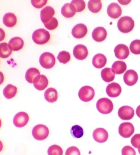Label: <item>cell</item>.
<instances>
[{"mask_svg":"<svg viewBox=\"0 0 140 155\" xmlns=\"http://www.w3.org/2000/svg\"><path fill=\"white\" fill-rule=\"evenodd\" d=\"M73 54L77 60H84L87 58L88 55V51L85 45L79 44L74 48Z\"/></svg>","mask_w":140,"mask_h":155,"instance_id":"13","label":"cell"},{"mask_svg":"<svg viewBox=\"0 0 140 155\" xmlns=\"http://www.w3.org/2000/svg\"><path fill=\"white\" fill-rule=\"evenodd\" d=\"M96 107L99 112L103 114L111 113L113 109L112 101L107 98H102L98 100Z\"/></svg>","mask_w":140,"mask_h":155,"instance_id":"3","label":"cell"},{"mask_svg":"<svg viewBox=\"0 0 140 155\" xmlns=\"http://www.w3.org/2000/svg\"><path fill=\"white\" fill-rule=\"evenodd\" d=\"M12 49L11 45L6 43L0 44V57L2 58H8L12 54Z\"/></svg>","mask_w":140,"mask_h":155,"instance_id":"26","label":"cell"},{"mask_svg":"<svg viewBox=\"0 0 140 155\" xmlns=\"http://www.w3.org/2000/svg\"><path fill=\"white\" fill-rule=\"evenodd\" d=\"M70 58L71 57L69 52L65 51L59 52L57 57V59L59 60V62L64 64H65L69 62Z\"/></svg>","mask_w":140,"mask_h":155,"instance_id":"33","label":"cell"},{"mask_svg":"<svg viewBox=\"0 0 140 155\" xmlns=\"http://www.w3.org/2000/svg\"><path fill=\"white\" fill-rule=\"evenodd\" d=\"M131 2V1H118L119 3L123 5H127Z\"/></svg>","mask_w":140,"mask_h":155,"instance_id":"41","label":"cell"},{"mask_svg":"<svg viewBox=\"0 0 140 155\" xmlns=\"http://www.w3.org/2000/svg\"><path fill=\"white\" fill-rule=\"evenodd\" d=\"M124 82L128 86H132L137 83L138 75L135 71L128 70L125 73L123 76Z\"/></svg>","mask_w":140,"mask_h":155,"instance_id":"10","label":"cell"},{"mask_svg":"<svg viewBox=\"0 0 140 155\" xmlns=\"http://www.w3.org/2000/svg\"><path fill=\"white\" fill-rule=\"evenodd\" d=\"M1 30V40L0 41H2L3 39H4L5 38V35L4 31H3V30L1 28L0 29Z\"/></svg>","mask_w":140,"mask_h":155,"instance_id":"42","label":"cell"},{"mask_svg":"<svg viewBox=\"0 0 140 155\" xmlns=\"http://www.w3.org/2000/svg\"><path fill=\"white\" fill-rule=\"evenodd\" d=\"M115 54L119 60H125L128 58L129 54V50L127 45L124 44H119L115 47Z\"/></svg>","mask_w":140,"mask_h":155,"instance_id":"12","label":"cell"},{"mask_svg":"<svg viewBox=\"0 0 140 155\" xmlns=\"http://www.w3.org/2000/svg\"><path fill=\"white\" fill-rule=\"evenodd\" d=\"M134 132V125L131 123L125 122L120 124L119 127V133L125 138H129Z\"/></svg>","mask_w":140,"mask_h":155,"instance_id":"7","label":"cell"},{"mask_svg":"<svg viewBox=\"0 0 140 155\" xmlns=\"http://www.w3.org/2000/svg\"><path fill=\"white\" fill-rule=\"evenodd\" d=\"M71 133L74 137L80 138L84 135V130L81 126L76 125L72 127Z\"/></svg>","mask_w":140,"mask_h":155,"instance_id":"32","label":"cell"},{"mask_svg":"<svg viewBox=\"0 0 140 155\" xmlns=\"http://www.w3.org/2000/svg\"><path fill=\"white\" fill-rule=\"evenodd\" d=\"M32 4L34 7L37 8H41L45 5L47 3V1H36V0H32L31 1Z\"/></svg>","mask_w":140,"mask_h":155,"instance_id":"40","label":"cell"},{"mask_svg":"<svg viewBox=\"0 0 140 155\" xmlns=\"http://www.w3.org/2000/svg\"><path fill=\"white\" fill-rule=\"evenodd\" d=\"M9 44L11 45L12 51H17L22 48L24 45V42L21 38L15 37L10 40Z\"/></svg>","mask_w":140,"mask_h":155,"instance_id":"25","label":"cell"},{"mask_svg":"<svg viewBox=\"0 0 140 155\" xmlns=\"http://www.w3.org/2000/svg\"><path fill=\"white\" fill-rule=\"evenodd\" d=\"M40 75L39 71L35 68H30L26 72V80L30 84H33L34 80L37 76Z\"/></svg>","mask_w":140,"mask_h":155,"instance_id":"29","label":"cell"},{"mask_svg":"<svg viewBox=\"0 0 140 155\" xmlns=\"http://www.w3.org/2000/svg\"><path fill=\"white\" fill-rule=\"evenodd\" d=\"M118 115L123 120H129L134 117V110L129 106H122L118 110Z\"/></svg>","mask_w":140,"mask_h":155,"instance_id":"9","label":"cell"},{"mask_svg":"<svg viewBox=\"0 0 140 155\" xmlns=\"http://www.w3.org/2000/svg\"><path fill=\"white\" fill-rule=\"evenodd\" d=\"M101 74L102 79L107 83H110L114 79L115 74L111 68H106L102 69Z\"/></svg>","mask_w":140,"mask_h":155,"instance_id":"24","label":"cell"},{"mask_svg":"<svg viewBox=\"0 0 140 155\" xmlns=\"http://www.w3.org/2000/svg\"><path fill=\"white\" fill-rule=\"evenodd\" d=\"M48 155H62L63 151L62 148L57 145H53L49 148L48 150Z\"/></svg>","mask_w":140,"mask_h":155,"instance_id":"34","label":"cell"},{"mask_svg":"<svg viewBox=\"0 0 140 155\" xmlns=\"http://www.w3.org/2000/svg\"><path fill=\"white\" fill-rule=\"evenodd\" d=\"M122 155H136V152L134 149L129 146L124 147L122 150Z\"/></svg>","mask_w":140,"mask_h":155,"instance_id":"37","label":"cell"},{"mask_svg":"<svg viewBox=\"0 0 140 155\" xmlns=\"http://www.w3.org/2000/svg\"><path fill=\"white\" fill-rule=\"evenodd\" d=\"M88 8L91 12L97 13L102 9V3L101 1H90L88 3Z\"/></svg>","mask_w":140,"mask_h":155,"instance_id":"30","label":"cell"},{"mask_svg":"<svg viewBox=\"0 0 140 155\" xmlns=\"http://www.w3.org/2000/svg\"><path fill=\"white\" fill-rule=\"evenodd\" d=\"M131 142L133 147L138 149L140 145V134H136L133 136Z\"/></svg>","mask_w":140,"mask_h":155,"instance_id":"38","label":"cell"},{"mask_svg":"<svg viewBox=\"0 0 140 155\" xmlns=\"http://www.w3.org/2000/svg\"><path fill=\"white\" fill-rule=\"evenodd\" d=\"M40 64L43 68L46 69L52 68L56 63L54 56L50 52H44L40 57L39 59Z\"/></svg>","mask_w":140,"mask_h":155,"instance_id":"5","label":"cell"},{"mask_svg":"<svg viewBox=\"0 0 140 155\" xmlns=\"http://www.w3.org/2000/svg\"><path fill=\"white\" fill-rule=\"evenodd\" d=\"M48 80L43 75L37 76L34 80L33 84L36 89L41 91L44 90L48 85Z\"/></svg>","mask_w":140,"mask_h":155,"instance_id":"14","label":"cell"},{"mask_svg":"<svg viewBox=\"0 0 140 155\" xmlns=\"http://www.w3.org/2000/svg\"><path fill=\"white\" fill-rule=\"evenodd\" d=\"M32 133L34 138L36 140L41 141L48 137L49 134V130L45 125L40 124L33 127Z\"/></svg>","mask_w":140,"mask_h":155,"instance_id":"4","label":"cell"},{"mask_svg":"<svg viewBox=\"0 0 140 155\" xmlns=\"http://www.w3.org/2000/svg\"><path fill=\"white\" fill-rule=\"evenodd\" d=\"M138 150L139 153L140 154V145L139 147H138Z\"/></svg>","mask_w":140,"mask_h":155,"instance_id":"44","label":"cell"},{"mask_svg":"<svg viewBox=\"0 0 140 155\" xmlns=\"http://www.w3.org/2000/svg\"><path fill=\"white\" fill-rule=\"evenodd\" d=\"M122 88L118 83H112L108 85L106 88L107 95L111 97H116L121 94Z\"/></svg>","mask_w":140,"mask_h":155,"instance_id":"17","label":"cell"},{"mask_svg":"<svg viewBox=\"0 0 140 155\" xmlns=\"http://www.w3.org/2000/svg\"><path fill=\"white\" fill-rule=\"evenodd\" d=\"M45 27L49 30H53L56 29L58 26V21L56 18H52L46 24H44Z\"/></svg>","mask_w":140,"mask_h":155,"instance_id":"36","label":"cell"},{"mask_svg":"<svg viewBox=\"0 0 140 155\" xmlns=\"http://www.w3.org/2000/svg\"><path fill=\"white\" fill-rule=\"evenodd\" d=\"M45 100L49 103H53L57 100L58 93L55 89L50 87L46 90L44 93Z\"/></svg>","mask_w":140,"mask_h":155,"instance_id":"22","label":"cell"},{"mask_svg":"<svg viewBox=\"0 0 140 155\" xmlns=\"http://www.w3.org/2000/svg\"><path fill=\"white\" fill-rule=\"evenodd\" d=\"M94 94V89L89 86L83 87L78 92V97L80 99L84 102H88L93 100Z\"/></svg>","mask_w":140,"mask_h":155,"instance_id":"6","label":"cell"},{"mask_svg":"<svg viewBox=\"0 0 140 155\" xmlns=\"http://www.w3.org/2000/svg\"><path fill=\"white\" fill-rule=\"evenodd\" d=\"M17 93V87L11 84H8L3 91L5 97L7 99H11L14 97Z\"/></svg>","mask_w":140,"mask_h":155,"instance_id":"27","label":"cell"},{"mask_svg":"<svg viewBox=\"0 0 140 155\" xmlns=\"http://www.w3.org/2000/svg\"><path fill=\"white\" fill-rule=\"evenodd\" d=\"M136 114L139 118H140V105L137 107L136 109Z\"/></svg>","mask_w":140,"mask_h":155,"instance_id":"43","label":"cell"},{"mask_svg":"<svg viewBox=\"0 0 140 155\" xmlns=\"http://www.w3.org/2000/svg\"><path fill=\"white\" fill-rule=\"evenodd\" d=\"M107 59L105 56L103 54H96L93 59V65L97 69H101L106 64Z\"/></svg>","mask_w":140,"mask_h":155,"instance_id":"20","label":"cell"},{"mask_svg":"<svg viewBox=\"0 0 140 155\" xmlns=\"http://www.w3.org/2000/svg\"><path fill=\"white\" fill-rule=\"evenodd\" d=\"M107 12L108 15L113 19H117L121 16L122 11L120 6L116 3H111L108 7Z\"/></svg>","mask_w":140,"mask_h":155,"instance_id":"16","label":"cell"},{"mask_svg":"<svg viewBox=\"0 0 140 155\" xmlns=\"http://www.w3.org/2000/svg\"><path fill=\"white\" fill-rule=\"evenodd\" d=\"M127 68V66L126 63L122 61H115L112 66L113 71L116 74H121L123 73L126 71Z\"/></svg>","mask_w":140,"mask_h":155,"instance_id":"23","label":"cell"},{"mask_svg":"<svg viewBox=\"0 0 140 155\" xmlns=\"http://www.w3.org/2000/svg\"><path fill=\"white\" fill-rule=\"evenodd\" d=\"M65 155H81V153L78 148L75 147H71L67 149Z\"/></svg>","mask_w":140,"mask_h":155,"instance_id":"39","label":"cell"},{"mask_svg":"<svg viewBox=\"0 0 140 155\" xmlns=\"http://www.w3.org/2000/svg\"><path fill=\"white\" fill-rule=\"evenodd\" d=\"M87 32V27L85 25L78 24L72 28V34L75 38H81L86 36Z\"/></svg>","mask_w":140,"mask_h":155,"instance_id":"15","label":"cell"},{"mask_svg":"<svg viewBox=\"0 0 140 155\" xmlns=\"http://www.w3.org/2000/svg\"><path fill=\"white\" fill-rule=\"evenodd\" d=\"M55 14L54 9L51 6H46L41 11L40 18L42 22L45 24L52 18Z\"/></svg>","mask_w":140,"mask_h":155,"instance_id":"19","label":"cell"},{"mask_svg":"<svg viewBox=\"0 0 140 155\" xmlns=\"http://www.w3.org/2000/svg\"><path fill=\"white\" fill-rule=\"evenodd\" d=\"M93 137L96 142L102 143L106 142L109 137L107 131L102 128H97L93 133Z\"/></svg>","mask_w":140,"mask_h":155,"instance_id":"11","label":"cell"},{"mask_svg":"<svg viewBox=\"0 0 140 155\" xmlns=\"http://www.w3.org/2000/svg\"><path fill=\"white\" fill-rule=\"evenodd\" d=\"M70 6L75 12H81L84 11L86 8V3L82 0H74L70 3Z\"/></svg>","mask_w":140,"mask_h":155,"instance_id":"28","label":"cell"},{"mask_svg":"<svg viewBox=\"0 0 140 155\" xmlns=\"http://www.w3.org/2000/svg\"><path fill=\"white\" fill-rule=\"evenodd\" d=\"M107 31L103 27H98L94 28L92 33L93 39L97 42H100L104 41L107 36Z\"/></svg>","mask_w":140,"mask_h":155,"instance_id":"18","label":"cell"},{"mask_svg":"<svg viewBox=\"0 0 140 155\" xmlns=\"http://www.w3.org/2000/svg\"><path fill=\"white\" fill-rule=\"evenodd\" d=\"M134 21L132 18L129 16L122 17L118 22V27L119 31L123 33H128L133 30Z\"/></svg>","mask_w":140,"mask_h":155,"instance_id":"2","label":"cell"},{"mask_svg":"<svg viewBox=\"0 0 140 155\" xmlns=\"http://www.w3.org/2000/svg\"><path fill=\"white\" fill-rule=\"evenodd\" d=\"M17 18L14 13L9 12L5 14L3 18V24L8 27H12L17 24Z\"/></svg>","mask_w":140,"mask_h":155,"instance_id":"21","label":"cell"},{"mask_svg":"<svg viewBox=\"0 0 140 155\" xmlns=\"http://www.w3.org/2000/svg\"><path fill=\"white\" fill-rule=\"evenodd\" d=\"M130 50L133 54H140V40H135L132 42L130 45Z\"/></svg>","mask_w":140,"mask_h":155,"instance_id":"35","label":"cell"},{"mask_svg":"<svg viewBox=\"0 0 140 155\" xmlns=\"http://www.w3.org/2000/svg\"><path fill=\"white\" fill-rule=\"evenodd\" d=\"M50 35L47 31L44 28H40L35 31L32 35L33 40L36 44L43 45L49 41Z\"/></svg>","mask_w":140,"mask_h":155,"instance_id":"1","label":"cell"},{"mask_svg":"<svg viewBox=\"0 0 140 155\" xmlns=\"http://www.w3.org/2000/svg\"><path fill=\"white\" fill-rule=\"evenodd\" d=\"M61 13L65 18H71L75 15L76 12H74L71 8L70 3H67L62 6Z\"/></svg>","mask_w":140,"mask_h":155,"instance_id":"31","label":"cell"},{"mask_svg":"<svg viewBox=\"0 0 140 155\" xmlns=\"http://www.w3.org/2000/svg\"><path fill=\"white\" fill-rule=\"evenodd\" d=\"M29 120V116L24 112L18 113L13 118V124L16 127H22L27 125Z\"/></svg>","mask_w":140,"mask_h":155,"instance_id":"8","label":"cell"}]
</instances>
